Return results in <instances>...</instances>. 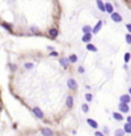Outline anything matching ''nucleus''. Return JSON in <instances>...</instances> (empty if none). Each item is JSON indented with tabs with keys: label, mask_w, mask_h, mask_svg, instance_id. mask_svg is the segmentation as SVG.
I'll list each match as a JSON object with an SVG mask.
<instances>
[{
	"label": "nucleus",
	"mask_w": 131,
	"mask_h": 136,
	"mask_svg": "<svg viewBox=\"0 0 131 136\" xmlns=\"http://www.w3.org/2000/svg\"><path fill=\"white\" fill-rule=\"evenodd\" d=\"M32 112H33V115L37 118H40V120H43V117H45V115H43V112H42V109L40 107H33Z\"/></svg>",
	"instance_id": "obj_1"
},
{
	"label": "nucleus",
	"mask_w": 131,
	"mask_h": 136,
	"mask_svg": "<svg viewBox=\"0 0 131 136\" xmlns=\"http://www.w3.org/2000/svg\"><path fill=\"white\" fill-rule=\"evenodd\" d=\"M68 88H69L70 90H76V89H78V83H76V80L73 79V78H70V79L68 80Z\"/></svg>",
	"instance_id": "obj_2"
},
{
	"label": "nucleus",
	"mask_w": 131,
	"mask_h": 136,
	"mask_svg": "<svg viewBox=\"0 0 131 136\" xmlns=\"http://www.w3.org/2000/svg\"><path fill=\"white\" fill-rule=\"evenodd\" d=\"M118 109H120L121 113H127L130 111L129 104L127 103H122V102H120V104H118Z\"/></svg>",
	"instance_id": "obj_3"
},
{
	"label": "nucleus",
	"mask_w": 131,
	"mask_h": 136,
	"mask_svg": "<svg viewBox=\"0 0 131 136\" xmlns=\"http://www.w3.org/2000/svg\"><path fill=\"white\" fill-rule=\"evenodd\" d=\"M111 19L115 22V23H121V22H122V17L118 13H116V12H113L111 14Z\"/></svg>",
	"instance_id": "obj_4"
},
{
	"label": "nucleus",
	"mask_w": 131,
	"mask_h": 136,
	"mask_svg": "<svg viewBox=\"0 0 131 136\" xmlns=\"http://www.w3.org/2000/svg\"><path fill=\"white\" fill-rule=\"evenodd\" d=\"M103 23H104L103 20H98V22H97V24L93 27V32H92V33L97 34V33H98V32L101 31V28H102V26H103Z\"/></svg>",
	"instance_id": "obj_5"
},
{
	"label": "nucleus",
	"mask_w": 131,
	"mask_h": 136,
	"mask_svg": "<svg viewBox=\"0 0 131 136\" xmlns=\"http://www.w3.org/2000/svg\"><path fill=\"white\" fill-rule=\"evenodd\" d=\"M48 36L51 38H57V36H59V31H57V28H50L48 29Z\"/></svg>",
	"instance_id": "obj_6"
},
{
	"label": "nucleus",
	"mask_w": 131,
	"mask_h": 136,
	"mask_svg": "<svg viewBox=\"0 0 131 136\" xmlns=\"http://www.w3.org/2000/svg\"><path fill=\"white\" fill-rule=\"evenodd\" d=\"M70 64H71V62H70L69 57H61V59H60V65L64 67V69H66Z\"/></svg>",
	"instance_id": "obj_7"
},
{
	"label": "nucleus",
	"mask_w": 131,
	"mask_h": 136,
	"mask_svg": "<svg viewBox=\"0 0 131 136\" xmlns=\"http://www.w3.org/2000/svg\"><path fill=\"white\" fill-rule=\"evenodd\" d=\"M41 134L43 136H54V131L51 130V128H48V127H43L41 130Z\"/></svg>",
	"instance_id": "obj_8"
},
{
	"label": "nucleus",
	"mask_w": 131,
	"mask_h": 136,
	"mask_svg": "<svg viewBox=\"0 0 131 136\" xmlns=\"http://www.w3.org/2000/svg\"><path fill=\"white\" fill-rule=\"evenodd\" d=\"M120 102L129 104V103L131 102V95H130V94H122V95L120 97Z\"/></svg>",
	"instance_id": "obj_9"
},
{
	"label": "nucleus",
	"mask_w": 131,
	"mask_h": 136,
	"mask_svg": "<svg viewBox=\"0 0 131 136\" xmlns=\"http://www.w3.org/2000/svg\"><path fill=\"white\" fill-rule=\"evenodd\" d=\"M96 3H97L98 9H99L101 12L106 13V3H103V1H102V0H96Z\"/></svg>",
	"instance_id": "obj_10"
},
{
	"label": "nucleus",
	"mask_w": 131,
	"mask_h": 136,
	"mask_svg": "<svg viewBox=\"0 0 131 136\" xmlns=\"http://www.w3.org/2000/svg\"><path fill=\"white\" fill-rule=\"evenodd\" d=\"M82 41L84 43H90V41H92V33H84L83 37H82Z\"/></svg>",
	"instance_id": "obj_11"
},
{
	"label": "nucleus",
	"mask_w": 131,
	"mask_h": 136,
	"mask_svg": "<svg viewBox=\"0 0 131 136\" xmlns=\"http://www.w3.org/2000/svg\"><path fill=\"white\" fill-rule=\"evenodd\" d=\"M112 117L116 120V121H123V116L121 112H113L112 113Z\"/></svg>",
	"instance_id": "obj_12"
},
{
	"label": "nucleus",
	"mask_w": 131,
	"mask_h": 136,
	"mask_svg": "<svg viewBox=\"0 0 131 136\" xmlns=\"http://www.w3.org/2000/svg\"><path fill=\"white\" fill-rule=\"evenodd\" d=\"M87 123H88L90 127H93V128H97L98 127V122L96 120H92V118H88L87 120Z\"/></svg>",
	"instance_id": "obj_13"
},
{
	"label": "nucleus",
	"mask_w": 131,
	"mask_h": 136,
	"mask_svg": "<svg viewBox=\"0 0 131 136\" xmlns=\"http://www.w3.org/2000/svg\"><path fill=\"white\" fill-rule=\"evenodd\" d=\"M73 106H74V98H73V95H69L66 98V107L68 108H71Z\"/></svg>",
	"instance_id": "obj_14"
},
{
	"label": "nucleus",
	"mask_w": 131,
	"mask_h": 136,
	"mask_svg": "<svg viewBox=\"0 0 131 136\" xmlns=\"http://www.w3.org/2000/svg\"><path fill=\"white\" fill-rule=\"evenodd\" d=\"M87 50L90 51V52H97L98 51V48L94 46V45H92V43H87Z\"/></svg>",
	"instance_id": "obj_15"
},
{
	"label": "nucleus",
	"mask_w": 131,
	"mask_h": 136,
	"mask_svg": "<svg viewBox=\"0 0 131 136\" xmlns=\"http://www.w3.org/2000/svg\"><path fill=\"white\" fill-rule=\"evenodd\" d=\"M0 26H1L3 28H5L6 31H9V32H12V29H13L12 24H8V23H5V22H1V23H0Z\"/></svg>",
	"instance_id": "obj_16"
},
{
	"label": "nucleus",
	"mask_w": 131,
	"mask_h": 136,
	"mask_svg": "<svg viewBox=\"0 0 131 136\" xmlns=\"http://www.w3.org/2000/svg\"><path fill=\"white\" fill-rule=\"evenodd\" d=\"M106 13H110V14L113 13V6L111 3H106Z\"/></svg>",
	"instance_id": "obj_17"
},
{
	"label": "nucleus",
	"mask_w": 131,
	"mask_h": 136,
	"mask_svg": "<svg viewBox=\"0 0 131 136\" xmlns=\"http://www.w3.org/2000/svg\"><path fill=\"white\" fill-rule=\"evenodd\" d=\"M123 130H125L126 134H131V123L126 122L125 125H123Z\"/></svg>",
	"instance_id": "obj_18"
},
{
	"label": "nucleus",
	"mask_w": 131,
	"mask_h": 136,
	"mask_svg": "<svg viewBox=\"0 0 131 136\" xmlns=\"http://www.w3.org/2000/svg\"><path fill=\"white\" fill-rule=\"evenodd\" d=\"M126 132H125V130L123 128H117V130L115 131V136H123Z\"/></svg>",
	"instance_id": "obj_19"
},
{
	"label": "nucleus",
	"mask_w": 131,
	"mask_h": 136,
	"mask_svg": "<svg viewBox=\"0 0 131 136\" xmlns=\"http://www.w3.org/2000/svg\"><path fill=\"white\" fill-rule=\"evenodd\" d=\"M93 32V28L90 26H84L83 27V33H92Z\"/></svg>",
	"instance_id": "obj_20"
},
{
	"label": "nucleus",
	"mask_w": 131,
	"mask_h": 136,
	"mask_svg": "<svg viewBox=\"0 0 131 136\" xmlns=\"http://www.w3.org/2000/svg\"><path fill=\"white\" fill-rule=\"evenodd\" d=\"M69 60H70V62H71V64H75V62L78 61V56H76L75 54H73V55L69 56Z\"/></svg>",
	"instance_id": "obj_21"
},
{
	"label": "nucleus",
	"mask_w": 131,
	"mask_h": 136,
	"mask_svg": "<svg viewBox=\"0 0 131 136\" xmlns=\"http://www.w3.org/2000/svg\"><path fill=\"white\" fill-rule=\"evenodd\" d=\"M24 67H26L27 70H32L33 67H34V64H33V62H26V64H24Z\"/></svg>",
	"instance_id": "obj_22"
},
{
	"label": "nucleus",
	"mask_w": 131,
	"mask_h": 136,
	"mask_svg": "<svg viewBox=\"0 0 131 136\" xmlns=\"http://www.w3.org/2000/svg\"><path fill=\"white\" fill-rule=\"evenodd\" d=\"M130 59H131V54H130V52H126V54H125V56H123V60H125V64H127V62L130 61Z\"/></svg>",
	"instance_id": "obj_23"
},
{
	"label": "nucleus",
	"mask_w": 131,
	"mask_h": 136,
	"mask_svg": "<svg viewBox=\"0 0 131 136\" xmlns=\"http://www.w3.org/2000/svg\"><path fill=\"white\" fill-rule=\"evenodd\" d=\"M125 40H126V43L127 45H131V33H127L125 36Z\"/></svg>",
	"instance_id": "obj_24"
},
{
	"label": "nucleus",
	"mask_w": 131,
	"mask_h": 136,
	"mask_svg": "<svg viewBox=\"0 0 131 136\" xmlns=\"http://www.w3.org/2000/svg\"><path fill=\"white\" fill-rule=\"evenodd\" d=\"M85 99H87V102H90V101L93 99V94L87 93V94H85Z\"/></svg>",
	"instance_id": "obj_25"
},
{
	"label": "nucleus",
	"mask_w": 131,
	"mask_h": 136,
	"mask_svg": "<svg viewBox=\"0 0 131 136\" xmlns=\"http://www.w3.org/2000/svg\"><path fill=\"white\" fill-rule=\"evenodd\" d=\"M82 111H83V112H88V111H89L88 104H82Z\"/></svg>",
	"instance_id": "obj_26"
},
{
	"label": "nucleus",
	"mask_w": 131,
	"mask_h": 136,
	"mask_svg": "<svg viewBox=\"0 0 131 136\" xmlns=\"http://www.w3.org/2000/svg\"><path fill=\"white\" fill-rule=\"evenodd\" d=\"M50 56H52V57H57V56H59V52H57V51H51V52H50Z\"/></svg>",
	"instance_id": "obj_27"
},
{
	"label": "nucleus",
	"mask_w": 131,
	"mask_h": 136,
	"mask_svg": "<svg viewBox=\"0 0 131 136\" xmlns=\"http://www.w3.org/2000/svg\"><path fill=\"white\" fill-rule=\"evenodd\" d=\"M94 136H104V134L101 132V131H96L94 132Z\"/></svg>",
	"instance_id": "obj_28"
},
{
	"label": "nucleus",
	"mask_w": 131,
	"mask_h": 136,
	"mask_svg": "<svg viewBox=\"0 0 131 136\" xmlns=\"http://www.w3.org/2000/svg\"><path fill=\"white\" fill-rule=\"evenodd\" d=\"M78 71L80 73V74H83V73H84V67H83V66H79V67H78Z\"/></svg>",
	"instance_id": "obj_29"
},
{
	"label": "nucleus",
	"mask_w": 131,
	"mask_h": 136,
	"mask_svg": "<svg viewBox=\"0 0 131 136\" xmlns=\"http://www.w3.org/2000/svg\"><path fill=\"white\" fill-rule=\"evenodd\" d=\"M126 28H127L129 33H131V23H127V24H126Z\"/></svg>",
	"instance_id": "obj_30"
},
{
	"label": "nucleus",
	"mask_w": 131,
	"mask_h": 136,
	"mask_svg": "<svg viewBox=\"0 0 131 136\" xmlns=\"http://www.w3.org/2000/svg\"><path fill=\"white\" fill-rule=\"evenodd\" d=\"M108 132H110V130H108V127H104V128H103V134H108Z\"/></svg>",
	"instance_id": "obj_31"
},
{
	"label": "nucleus",
	"mask_w": 131,
	"mask_h": 136,
	"mask_svg": "<svg viewBox=\"0 0 131 136\" xmlns=\"http://www.w3.org/2000/svg\"><path fill=\"white\" fill-rule=\"evenodd\" d=\"M31 31H32V32H37L38 29H37V27H31Z\"/></svg>",
	"instance_id": "obj_32"
},
{
	"label": "nucleus",
	"mask_w": 131,
	"mask_h": 136,
	"mask_svg": "<svg viewBox=\"0 0 131 136\" xmlns=\"http://www.w3.org/2000/svg\"><path fill=\"white\" fill-rule=\"evenodd\" d=\"M10 69L14 71V70H17V66H15V65H10Z\"/></svg>",
	"instance_id": "obj_33"
},
{
	"label": "nucleus",
	"mask_w": 131,
	"mask_h": 136,
	"mask_svg": "<svg viewBox=\"0 0 131 136\" xmlns=\"http://www.w3.org/2000/svg\"><path fill=\"white\" fill-rule=\"evenodd\" d=\"M127 122H129V123H131V116H129V117H127Z\"/></svg>",
	"instance_id": "obj_34"
},
{
	"label": "nucleus",
	"mask_w": 131,
	"mask_h": 136,
	"mask_svg": "<svg viewBox=\"0 0 131 136\" xmlns=\"http://www.w3.org/2000/svg\"><path fill=\"white\" fill-rule=\"evenodd\" d=\"M129 94L131 95V88H129Z\"/></svg>",
	"instance_id": "obj_35"
},
{
	"label": "nucleus",
	"mask_w": 131,
	"mask_h": 136,
	"mask_svg": "<svg viewBox=\"0 0 131 136\" xmlns=\"http://www.w3.org/2000/svg\"><path fill=\"white\" fill-rule=\"evenodd\" d=\"M3 111V108H1V106H0V112H1Z\"/></svg>",
	"instance_id": "obj_36"
}]
</instances>
